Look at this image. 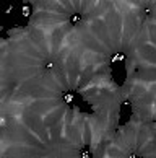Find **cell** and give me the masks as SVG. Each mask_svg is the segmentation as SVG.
Here are the masks:
<instances>
[{
    "instance_id": "obj_2",
    "label": "cell",
    "mask_w": 156,
    "mask_h": 158,
    "mask_svg": "<svg viewBox=\"0 0 156 158\" xmlns=\"http://www.w3.org/2000/svg\"><path fill=\"white\" fill-rule=\"evenodd\" d=\"M81 20H83V15L81 13H73V15L70 16V25L72 26H77L81 23Z\"/></svg>"
},
{
    "instance_id": "obj_1",
    "label": "cell",
    "mask_w": 156,
    "mask_h": 158,
    "mask_svg": "<svg viewBox=\"0 0 156 158\" xmlns=\"http://www.w3.org/2000/svg\"><path fill=\"white\" fill-rule=\"evenodd\" d=\"M62 99H64V103H67V104H73L75 95L72 93V91H65V93H62Z\"/></svg>"
},
{
    "instance_id": "obj_5",
    "label": "cell",
    "mask_w": 156,
    "mask_h": 158,
    "mask_svg": "<svg viewBox=\"0 0 156 158\" xmlns=\"http://www.w3.org/2000/svg\"><path fill=\"white\" fill-rule=\"evenodd\" d=\"M54 67H55V62L54 60H46V62H44V68H46V70H54Z\"/></svg>"
},
{
    "instance_id": "obj_3",
    "label": "cell",
    "mask_w": 156,
    "mask_h": 158,
    "mask_svg": "<svg viewBox=\"0 0 156 158\" xmlns=\"http://www.w3.org/2000/svg\"><path fill=\"white\" fill-rule=\"evenodd\" d=\"M80 158H93V155L88 148H83V150H80Z\"/></svg>"
},
{
    "instance_id": "obj_4",
    "label": "cell",
    "mask_w": 156,
    "mask_h": 158,
    "mask_svg": "<svg viewBox=\"0 0 156 158\" xmlns=\"http://www.w3.org/2000/svg\"><path fill=\"white\" fill-rule=\"evenodd\" d=\"M122 59H124V54L122 52H117V54H114V56H112L111 64H116V62H119V60H122Z\"/></svg>"
}]
</instances>
